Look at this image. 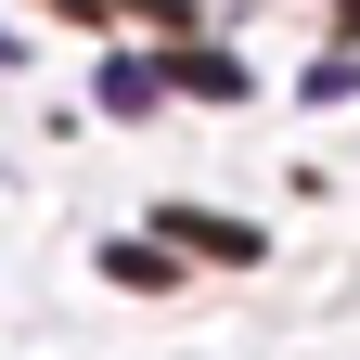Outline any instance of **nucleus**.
I'll return each instance as SVG.
<instances>
[{"instance_id": "obj_1", "label": "nucleus", "mask_w": 360, "mask_h": 360, "mask_svg": "<svg viewBox=\"0 0 360 360\" xmlns=\"http://www.w3.org/2000/svg\"><path fill=\"white\" fill-rule=\"evenodd\" d=\"M167 245H193V257H257V232L219 219V206H167Z\"/></svg>"}, {"instance_id": "obj_2", "label": "nucleus", "mask_w": 360, "mask_h": 360, "mask_svg": "<svg viewBox=\"0 0 360 360\" xmlns=\"http://www.w3.org/2000/svg\"><path fill=\"white\" fill-rule=\"evenodd\" d=\"M167 77H180V90H206V103H232V90H245L232 52H167Z\"/></svg>"}]
</instances>
